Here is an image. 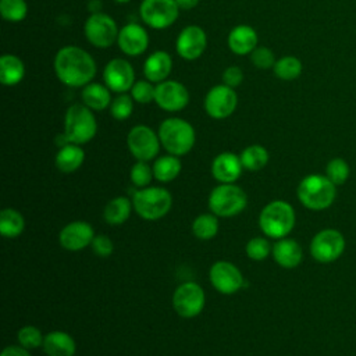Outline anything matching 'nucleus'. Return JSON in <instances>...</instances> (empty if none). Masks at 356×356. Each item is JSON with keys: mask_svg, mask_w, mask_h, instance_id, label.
Masks as SVG:
<instances>
[{"mask_svg": "<svg viewBox=\"0 0 356 356\" xmlns=\"http://www.w3.org/2000/svg\"><path fill=\"white\" fill-rule=\"evenodd\" d=\"M25 220L22 214L14 209H3L0 211V232L6 238H15L22 234Z\"/></svg>", "mask_w": 356, "mask_h": 356, "instance_id": "nucleus-30", "label": "nucleus"}, {"mask_svg": "<svg viewBox=\"0 0 356 356\" xmlns=\"http://www.w3.org/2000/svg\"><path fill=\"white\" fill-rule=\"evenodd\" d=\"M257 33L249 25H238L228 35V47L238 56L250 54L257 47Z\"/></svg>", "mask_w": 356, "mask_h": 356, "instance_id": "nucleus-23", "label": "nucleus"}, {"mask_svg": "<svg viewBox=\"0 0 356 356\" xmlns=\"http://www.w3.org/2000/svg\"><path fill=\"white\" fill-rule=\"evenodd\" d=\"M200 0H175L179 10H192L199 4Z\"/></svg>", "mask_w": 356, "mask_h": 356, "instance_id": "nucleus-45", "label": "nucleus"}, {"mask_svg": "<svg viewBox=\"0 0 356 356\" xmlns=\"http://www.w3.org/2000/svg\"><path fill=\"white\" fill-rule=\"evenodd\" d=\"M117 44L124 54L136 57V56H140L142 53H145V50L147 49L149 35L142 25H139L136 22H131V24L124 25L120 29L118 38H117Z\"/></svg>", "mask_w": 356, "mask_h": 356, "instance_id": "nucleus-19", "label": "nucleus"}, {"mask_svg": "<svg viewBox=\"0 0 356 356\" xmlns=\"http://www.w3.org/2000/svg\"><path fill=\"white\" fill-rule=\"evenodd\" d=\"M296 195L306 209L323 211L335 202L337 185L332 184L325 174H310L299 182Z\"/></svg>", "mask_w": 356, "mask_h": 356, "instance_id": "nucleus-2", "label": "nucleus"}, {"mask_svg": "<svg viewBox=\"0 0 356 356\" xmlns=\"http://www.w3.org/2000/svg\"><path fill=\"white\" fill-rule=\"evenodd\" d=\"M153 168L146 161H136L129 171V178L132 185L138 188H146L153 179Z\"/></svg>", "mask_w": 356, "mask_h": 356, "instance_id": "nucleus-38", "label": "nucleus"}, {"mask_svg": "<svg viewBox=\"0 0 356 356\" xmlns=\"http://www.w3.org/2000/svg\"><path fill=\"white\" fill-rule=\"evenodd\" d=\"M345 236L335 228L320 229L310 242L312 257L321 264L337 261L345 252Z\"/></svg>", "mask_w": 356, "mask_h": 356, "instance_id": "nucleus-8", "label": "nucleus"}, {"mask_svg": "<svg viewBox=\"0 0 356 356\" xmlns=\"http://www.w3.org/2000/svg\"><path fill=\"white\" fill-rule=\"evenodd\" d=\"M97 132L96 118L89 107L75 103L64 115V135L70 143L83 145L95 138Z\"/></svg>", "mask_w": 356, "mask_h": 356, "instance_id": "nucleus-5", "label": "nucleus"}, {"mask_svg": "<svg viewBox=\"0 0 356 356\" xmlns=\"http://www.w3.org/2000/svg\"><path fill=\"white\" fill-rule=\"evenodd\" d=\"M132 207H134L132 202L125 196H117L111 199L106 204L103 211L106 222L110 225H120L125 222L131 216Z\"/></svg>", "mask_w": 356, "mask_h": 356, "instance_id": "nucleus-28", "label": "nucleus"}, {"mask_svg": "<svg viewBox=\"0 0 356 356\" xmlns=\"http://www.w3.org/2000/svg\"><path fill=\"white\" fill-rule=\"evenodd\" d=\"M296 214L285 200H273L263 207L259 216V225L267 238L281 239L293 229Z\"/></svg>", "mask_w": 356, "mask_h": 356, "instance_id": "nucleus-3", "label": "nucleus"}, {"mask_svg": "<svg viewBox=\"0 0 356 356\" xmlns=\"http://www.w3.org/2000/svg\"><path fill=\"white\" fill-rule=\"evenodd\" d=\"M127 145L131 154L139 161L153 160L160 150V138L147 125H135L127 136Z\"/></svg>", "mask_w": 356, "mask_h": 356, "instance_id": "nucleus-12", "label": "nucleus"}, {"mask_svg": "<svg viewBox=\"0 0 356 356\" xmlns=\"http://www.w3.org/2000/svg\"><path fill=\"white\" fill-rule=\"evenodd\" d=\"M17 338H18V342L21 346L26 348L28 350L29 349H36L39 346L43 345V334L42 331L35 327V325H24L19 328L18 334H17Z\"/></svg>", "mask_w": 356, "mask_h": 356, "instance_id": "nucleus-36", "label": "nucleus"}, {"mask_svg": "<svg viewBox=\"0 0 356 356\" xmlns=\"http://www.w3.org/2000/svg\"><path fill=\"white\" fill-rule=\"evenodd\" d=\"M273 257L275 263L284 268H295L303 259V250L298 241L292 238H281L273 245Z\"/></svg>", "mask_w": 356, "mask_h": 356, "instance_id": "nucleus-21", "label": "nucleus"}, {"mask_svg": "<svg viewBox=\"0 0 356 356\" xmlns=\"http://www.w3.org/2000/svg\"><path fill=\"white\" fill-rule=\"evenodd\" d=\"M115 1H117V3H128L129 0H115Z\"/></svg>", "mask_w": 356, "mask_h": 356, "instance_id": "nucleus-46", "label": "nucleus"}, {"mask_svg": "<svg viewBox=\"0 0 356 356\" xmlns=\"http://www.w3.org/2000/svg\"><path fill=\"white\" fill-rule=\"evenodd\" d=\"M159 138L161 146L174 156L189 153L195 145L196 135L193 127L178 117L165 118L159 127Z\"/></svg>", "mask_w": 356, "mask_h": 356, "instance_id": "nucleus-4", "label": "nucleus"}, {"mask_svg": "<svg viewBox=\"0 0 356 356\" xmlns=\"http://www.w3.org/2000/svg\"><path fill=\"white\" fill-rule=\"evenodd\" d=\"M246 203L245 191L234 184H221L209 195V209L217 217H234L246 207Z\"/></svg>", "mask_w": 356, "mask_h": 356, "instance_id": "nucleus-7", "label": "nucleus"}, {"mask_svg": "<svg viewBox=\"0 0 356 356\" xmlns=\"http://www.w3.org/2000/svg\"><path fill=\"white\" fill-rule=\"evenodd\" d=\"M132 204L139 217L147 221H154L170 211L172 197L165 188L146 186L134 193Z\"/></svg>", "mask_w": 356, "mask_h": 356, "instance_id": "nucleus-6", "label": "nucleus"}, {"mask_svg": "<svg viewBox=\"0 0 356 356\" xmlns=\"http://www.w3.org/2000/svg\"><path fill=\"white\" fill-rule=\"evenodd\" d=\"M192 231H193V235L197 239H202V241H209V239L214 238L218 232V218H217V216L213 214V213L197 216L193 220Z\"/></svg>", "mask_w": 356, "mask_h": 356, "instance_id": "nucleus-33", "label": "nucleus"}, {"mask_svg": "<svg viewBox=\"0 0 356 356\" xmlns=\"http://www.w3.org/2000/svg\"><path fill=\"white\" fill-rule=\"evenodd\" d=\"M172 70V58L164 50L153 51L143 64V74L147 81L160 83L165 81Z\"/></svg>", "mask_w": 356, "mask_h": 356, "instance_id": "nucleus-22", "label": "nucleus"}, {"mask_svg": "<svg viewBox=\"0 0 356 356\" xmlns=\"http://www.w3.org/2000/svg\"><path fill=\"white\" fill-rule=\"evenodd\" d=\"M206 46H207L206 32L197 25L185 26L179 32L175 43L178 56L188 61H193L199 58L203 54Z\"/></svg>", "mask_w": 356, "mask_h": 356, "instance_id": "nucleus-17", "label": "nucleus"}, {"mask_svg": "<svg viewBox=\"0 0 356 356\" xmlns=\"http://www.w3.org/2000/svg\"><path fill=\"white\" fill-rule=\"evenodd\" d=\"M0 14L8 22H19L28 14L25 0H0Z\"/></svg>", "mask_w": 356, "mask_h": 356, "instance_id": "nucleus-35", "label": "nucleus"}, {"mask_svg": "<svg viewBox=\"0 0 356 356\" xmlns=\"http://www.w3.org/2000/svg\"><path fill=\"white\" fill-rule=\"evenodd\" d=\"M83 32L90 44L99 49H107L117 42L120 29L110 15L104 13H93L86 18Z\"/></svg>", "mask_w": 356, "mask_h": 356, "instance_id": "nucleus-9", "label": "nucleus"}, {"mask_svg": "<svg viewBox=\"0 0 356 356\" xmlns=\"http://www.w3.org/2000/svg\"><path fill=\"white\" fill-rule=\"evenodd\" d=\"M209 277L213 286L224 295L235 293L243 286L242 273L229 261H216L210 268Z\"/></svg>", "mask_w": 356, "mask_h": 356, "instance_id": "nucleus-16", "label": "nucleus"}, {"mask_svg": "<svg viewBox=\"0 0 356 356\" xmlns=\"http://www.w3.org/2000/svg\"><path fill=\"white\" fill-rule=\"evenodd\" d=\"M90 246H92L93 253L97 254V256H100V257H107V256H110V254L113 253V250H114V245H113L111 239H110L107 235H103V234L95 235V238H93Z\"/></svg>", "mask_w": 356, "mask_h": 356, "instance_id": "nucleus-42", "label": "nucleus"}, {"mask_svg": "<svg viewBox=\"0 0 356 356\" xmlns=\"http://www.w3.org/2000/svg\"><path fill=\"white\" fill-rule=\"evenodd\" d=\"M0 356H31L29 350L21 345H10L3 349Z\"/></svg>", "mask_w": 356, "mask_h": 356, "instance_id": "nucleus-44", "label": "nucleus"}, {"mask_svg": "<svg viewBox=\"0 0 356 356\" xmlns=\"http://www.w3.org/2000/svg\"><path fill=\"white\" fill-rule=\"evenodd\" d=\"M239 157L243 168L249 171L261 170L268 163V159H270L267 149L261 145H250L245 147Z\"/></svg>", "mask_w": 356, "mask_h": 356, "instance_id": "nucleus-31", "label": "nucleus"}, {"mask_svg": "<svg viewBox=\"0 0 356 356\" xmlns=\"http://www.w3.org/2000/svg\"><path fill=\"white\" fill-rule=\"evenodd\" d=\"M242 170L241 157L231 152L220 153L211 163V174L221 184H234L241 177Z\"/></svg>", "mask_w": 356, "mask_h": 356, "instance_id": "nucleus-20", "label": "nucleus"}, {"mask_svg": "<svg viewBox=\"0 0 356 356\" xmlns=\"http://www.w3.org/2000/svg\"><path fill=\"white\" fill-rule=\"evenodd\" d=\"M95 231L86 221H72L63 227L58 235L60 245L70 252H78L92 243Z\"/></svg>", "mask_w": 356, "mask_h": 356, "instance_id": "nucleus-18", "label": "nucleus"}, {"mask_svg": "<svg viewBox=\"0 0 356 356\" xmlns=\"http://www.w3.org/2000/svg\"><path fill=\"white\" fill-rule=\"evenodd\" d=\"M181 161L178 156L168 154L159 157L153 164V175L160 182H170L175 179L181 172Z\"/></svg>", "mask_w": 356, "mask_h": 356, "instance_id": "nucleus-29", "label": "nucleus"}, {"mask_svg": "<svg viewBox=\"0 0 356 356\" xmlns=\"http://www.w3.org/2000/svg\"><path fill=\"white\" fill-rule=\"evenodd\" d=\"M132 110H134V99L131 95H127V93H120L110 104V114L118 121H124L129 118V115L132 114Z\"/></svg>", "mask_w": 356, "mask_h": 356, "instance_id": "nucleus-37", "label": "nucleus"}, {"mask_svg": "<svg viewBox=\"0 0 356 356\" xmlns=\"http://www.w3.org/2000/svg\"><path fill=\"white\" fill-rule=\"evenodd\" d=\"M250 61L259 70H268V68L274 67L277 60H275V56L271 49L264 47V46H257L250 53Z\"/></svg>", "mask_w": 356, "mask_h": 356, "instance_id": "nucleus-41", "label": "nucleus"}, {"mask_svg": "<svg viewBox=\"0 0 356 356\" xmlns=\"http://www.w3.org/2000/svg\"><path fill=\"white\" fill-rule=\"evenodd\" d=\"M103 79L111 92L125 93L127 90H131L135 83V71L129 61L124 58H113L103 70Z\"/></svg>", "mask_w": 356, "mask_h": 356, "instance_id": "nucleus-15", "label": "nucleus"}, {"mask_svg": "<svg viewBox=\"0 0 356 356\" xmlns=\"http://www.w3.org/2000/svg\"><path fill=\"white\" fill-rule=\"evenodd\" d=\"M42 348L47 356H74L76 345L70 334L51 331L44 335Z\"/></svg>", "mask_w": 356, "mask_h": 356, "instance_id": "nucleus-24", "label": "nucleus"}, {"mask_svg": "<svg viewBox=\"0 0 356 356\" xmlns=\"http://www.w3.org/2000/svg\"><path fill=\"white\" fill-rule=\"evenodd\" d=\"M236 104V92L224 83L213 86L204 97V110L211 118L216 120L229 117L235 111Z\"/></svg>", "mask_w": 356, "mask_h": 356, "instance_id": "nucleus-13", "label": "nucleus"}, {"mask_svg": "<svg viewBox=\"0 0 356 356\" xmlns=\"http://www.w3.org/2000/svg\"><path fill=\"white\" fill-rule=\"evenodd\" d=\"M83 160H85V152L81 147V145L67 143L60 147L54 161H56V167L61 172L71 174L82 165Z\"/></svg>", "mask_w": 356, "mask_h": 356, "instance_id": "nucleus-25", "label": "nucleus"}, {"mask_svg": "<svg viewBox=\"0 0 356 356\" xmlns=\"http://www.w3.org/2000/svg\"><path fill=\"white\" fill-rule=\"evenodd\" d=\"M54 72L70 88H83L96 75L93 57L78 46H64L54 57Z\"/></svg>", "mask_w": 356, "mask_h": 356, "instance_id": "nucleus-1", "label": "nucleus"}, {"mask_svg": "<svg viewBox=\"0 0 356 356\" xmlns=\"http://www.w3.org/2000/svg\"><path fill=\"white\" fill-rule=\"evenodd\" d=\"M156 95V86H153V82L150 81H136L134 86L131 88V96L136 103L147 104L154 100Z\"/></svg>", "mask_w": 356, "mask_h": 356, "instance_id": "nucleus-40", "label": "nucleus"}, {"mask_svg": "<svg viewBox=\"0 0 356 356\" xmlns=\"http://www.w3.org/2000/svg\"><path fill=\"white\" fill-rule=\"evenodd\" d=\"M303 64L295 56H284L278 58L273 67L274 75L281 81H293L302 74Z\"/></svg>", "mask_w": 356, "mask_h": 356, "instance_id": "nucleus-32", "label": "nucleus"}, {"mask_svg": "<svg viewBox=\"0 0 356 356\" xmlns=\"http://www.w3.org/2000/svg\"><path fill=\"white\" fill-rule=\"evenodd\" d=\"M178 10L175 0H143L139 6V15L147 26L164 29L177 21Z\"/></svg>", "mask_w": 356, "mask_h": 356, "instance_id": "nucleus-10", "label": "nucleus"}, {"mask_svg": "<svg viewBox=\"0 0 356 356\" xmlns=\"http://www.w3.org/2000/svg\"><path fill=\"white\" fill-rule=\"evenodd\" d=\"M271 250L273 248L270 242L263 236H254L246 243V254L256 261L264 260L271 253Z\"/></svg>", "mask_w": 356, "mask_h": 356, "instance_id": "nucleus-39", "label": "nucleus"}, {"mask_svg": "<svg viewBox=\"0 0 356 356\" xmlns=\"http://www.w3.org/2000/svg\"><path fill=\"white\" fill-rule=\"evenodd\" d=\"M25 64L14 54H3L0 58V81L6 86H14L24 79Z\"/></svg>", "mask_w": 356, "mask_h": 356, "instance_id": "nucleus-27", "label": "nucleus"}, {"mask_svg": "<svg viewBox=\"0 0 356 356\" xmlns=\"http://www.w3.org/2000/svg\"><path fill=\"white\" fill-rule=\"evenodd\" d=\"M243 81V72L239 67L236 65H229L222 72V83L235 89L236 86H239Z\"/></svg>", "mask_w": 356, "mask_h": 356, "instance_id": "nucleus-43", "label": "nucleus"}, {"mask_svg": "<svg viewBox=\"0 0 356 356\" xmlns=\"http://www.w3.org/2000/svg\"><path fill=\"white\" fill-rule=\"evenodd\" d=\"M154 102L165 111H181L189 103V92L181 82L165 79L156 85Z\"/></svg>", "mask_w": 356, "mask_h": 356, "instance_id": "nucleus-14", "label": "nucleus"}, {"mask_svg": "<svg viewBox=\"0 0 356 356\" xmlns=\"http://www.w3.org/2000/svg\"><path fill=\"white\" fill-rule=\"evenodd\" d=\"M206 303L203 288L192 281L181 284L172 295V306L178 316L192 318L200 314Z\"/></svg>", "mask_w": 356, "mask_h": 356, "instance_id": "nucleus-11", "label": "nucleus"}, {"mask_svg": "<svg viewBox=\"0 0 356 356\" xmlns=\"http://www.w3.org/2000/svg\"><path fill=\"white\" fill-rule=\"evenodd\" d=\"M325 175L332 184H335L337 186H341L349 179L350 167L345 159L334 157L325 165Z\"/></svg>", "mask_w": 356, "mask_h": 356, "instance_id": "nucleus-34", "label": "nucleus"}, {"mask_svg": "<svg viewBox=\"0 0 356 356\" xmlns=\"http://www.w3.org/2000/svg\"><path fill=\"white\" fill-rule=\"evenodd\" d=\"M110 89L106 85L97 83V82H90L86 86H83L81 92L82 102L86 107L95 111H102L111 104V95Z\"/></svg>", "mask_w": 356, "mask_h": 356, "instance_id": "nucleus-26", "label": "nucleus"}]
</instances>
